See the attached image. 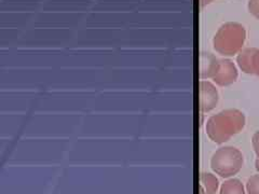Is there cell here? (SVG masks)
<instances>
[{"mask_svg": "<svg viewBox=\"0 0 259 194\" xmlns=\"http://www.w3.org/2000/svg\"><path fill=\"white\" fill-rule=\"evenodd\" d=\"M238 69L236 65L230 60L222 59L213 81L220 86H228L234 83L238 79Z\"/></svg>", "mask_w": 259, "mask_h": 194, "instance_id": "5b68a950", "label": "cell"}, {"mask_svg": "<svg viewBox=\"0 0 259 194\" xmlns=\"http://www.w3.org/2000/svg\"><path fill=\"white\" fill-rule=\"evenodd\" d=\"M247 9L250 14L259 20V0H249Z\"/></svg>", "mask_w": 259, "mask_h": 194, "instance_id": "8fae6325", "label": "cell"}, {"mask_svg": "<svg viewBox=\"0 0 259 194\" xmlns=\"http://www.w3.org/2000/svg\"><path fill=\"white\" fill-rule=\"evenodd\" d=\"M253 70H254V75H256L259 78V48H257L254 55Z\"/></svg>", "mask_w": 259, "mask_h": 194, "instance_id": "7c38bea8", "label": "cell"}, {"mask_svg": "<svg viewBox=\"0 0 259 194\" xmlns=\"http://www.w3.org/2000/svg\"><path fill=\"white\" fill-rule=\"evenodd\" d=\"M246 192L247 194H259V174L248 178L246 182Z\"/></svg>", "mask_w": 259, "mask_h": 194, "instance_id": "30bf717a", "label": "cell"}, {"mask_svg": "<svg viewBox=\"0 0 259 194\" xmlns=\"http://www.w3.org/2000/svg\"><path fill=\"white\" fill-rule=\"evenodd\" d=\"M246 119L238 109H226L210 117L206 122V134L216 143H224L244 128Z\"/></svg>", "mask_w": 259, "mask_h": 194, "instance_id": "6da1fadb", "label": "cell"}, {"mask_svg": "<svg viewBox=\"0 0 259 194\" xmlns=\"http://www.w3.org/2000/svg\"><path fill=\"white\" fill-rule=\"evenodd\" d=\"M220 194H246L243 183L236 178L226 180L221 187Z\"/></svg>", "mask_w": 259, "mask_h": 194, "instance_id": "9c48e42d", "label": "cell"}, {"mask_svg": "<svg viewBox=\"0 0 259 194\" xmlns=\"http://www.w3.org/2000/svg\"><path fill=\"white\" fill-rule=\"evenodd\" d=\"M220 187L216 176L210 173H202L200 176V194H215Z\"/></svg>", "mask_w": 259, "mask_h": 194, "instance_id": "ba28073f", "label": "cell"}, {"mask_svg": "<svg viewBox=\"0 0 259 194\" xmlns=\"http://www.w3.org/2000/svg\"><path fill=\"white\" fill-rule=\"evenodd\" d=\"M201 2V6L202 7H204V6H206V5H208V4H210L213 2V0H200Z\"/></svg>", "mask_w": 259, "mask_h": 194, "instance_id": "5bb4252c", "label": "cell"}, {"mask_svg": "<svg viewBox=\"0 0 259 194\" xmlns=\"http://www.w3.org/2000/svg\"><path fill=\"white\" fill-rule=\"evenodd\" d=\"M244 164L243 153L236 147L227 146L215 151L210 159V167L223 178H230L237 175Z\"/></svg>", "mask_w": 259, "mask_h": 194, "instance_id": "3957f363", "label": "cell"}, {"mask_svg": "<svg viewBox=\"0 0 259 194\" xmlns=\"http://www.w3.org/2000/svg\"><path fill=\"white\" fill-rule=\"evenodd\" d=\"M245 40V27L237 22H228L218 28L213 39V45L221 55L233 56L241 52Z\"/></svg>", "mask_w": 259, "mask_h": 194, "instance_id": "7a4b0ae2", "label": "cell"}, {"mask_svg": "<svg viewBox=\"0 0 259 194\" xmlns=\"http://www.w3.org/2000/svg\"><path fill=\"white\" fill-rule=\"evenodd\" d=\"M218 65H220V59L210 53H202L200 63L201 79H213L217 72Z\"/></svg>", "mask_w": 259, "mask_h": 194, "instance_id": "8992f818", "label": "cell"}, {"mask_svg": "<svg viewBox=\"0 0 259 194\" xmlns=\"http://www.w3.org/2000/svg\"><path fill=\"white\" fill-rule=\"evenodd\" d=\"M252 143H253V148H254V151H255V153H256V156H257V158L259 159V131H257V132L253 135Z\"/></svg>", "mask_w": 259, "mask_h": 194, "instance_id": "4fadbf2b", "label": "cell"}, {"mask_svg": "<svg viewBox=\"0 0 259 194\" xmlns=\"http://www.w3.org/2000/svg\"><path fill=\"white\" fill-rule=\"evenodd\" d=\"M220 101L217 88L209 81H200V110L202 113L212 111Z\"/></svg>", "mask_w": 259, "mask_h": 194, "instance_id": "277c9868", "label": "cell"}, {"mask_svg": "<svg viewBox=\"0 0 259 194\" xmlns=\"http://www.w3.org/2000/svg\"><path fill=\"white\" fill-rule=\"evenodd\" d=\"M257 50V47H246L241 50V52L238 54L237 63L240 69L247 75H254L253 70V61L254 55Z\"/></svg>", "mask_w": 259, "mask_h": 194, "instance_id": "52a82bcc", "label": "cell"}, {"mask_svg": "<svg viewBox=\"0 0 259 194\" xmlns=\"http://www.w3.org/2000/svg\"><path fill=\"white\" fill-rule=\"evenodd\" d=\"M255 168H256V171L259 173V159L258 158L255 161Z\"/></svg>", "mask_w": 259, "mask_h": 194, "instance_id": "9a60e30c", "label": "cell"}]
</instances>
